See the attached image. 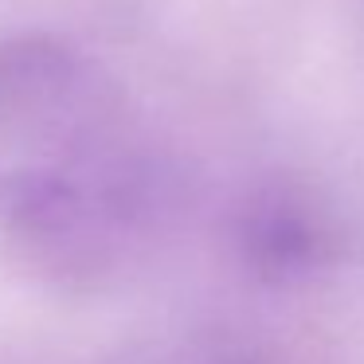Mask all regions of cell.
I'll return each instance as SVG.
<instances>
[{
  "label": "cell",
  "mask_w": 364,
  "mask_h": 364,
  "mask_svg": "<svg viewBox=\"0 0 364 364\" xmlns=\"http://www.w3.org/2000/svg\"><path fill=\"white\" fill-rule=\"evenodd\" d=\"M157 168L102 67L55 36L0 40V228L43 274L90 282L141 247Z\"/></svg>",
  "instance_id": "obj_1"
},
{
  "label": "cell",
  "mask_w": 364,
  "mask_h": 364,
  "mask_svg": "<svg viewBox=\"0 0 364 364\" xmlns=\"http://www.w3.org/2000/svg\"><path fill=\"white\" fill-rule=\"evenodd\" d=\"M247 251L259 267L274 274H294V270L314 267L317 255L325 251V239L321 228H314L298 208L267 204L247 223Z\"/></svg>",
  "instance_id": "obj_2"
}]
</instances>
